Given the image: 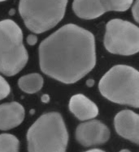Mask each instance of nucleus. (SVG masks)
Instances as JSON below:
<instances>
[{
	"label": "nucleus",
	"mask_w": 139,
	"mask_h": 152,
	"mask_svg": "<svg viewBox=\"0 0 139 152\" xmlns=\"http://www.w3.org/2000/svg\"><path fill=\"white\" fill-rule=\"evenodd\" d=\"M41 71L64 83H74L96 64L95 37L73 23L61 27L39 45Z\"/></svg>",
	"instance_id": "nucleus-1"
},
{
	"label": "nucleus",
	"mask_w": 139,
	"mask_h": 152,
	"mask_svg": "<svg viewBox=\"0 0 139 152\" xmlns=\"http://www.w3.org/2000/svg\"><path fill=\"white\" fill-rule=\"evenodd\" d=\"M29 152H66L68 134L59 113L41 115L27 132Z\"/></svg>",
	"instance_id": "nucleus-2"
},
{
	"label": "nucleus",
	"mask_w": 139,
	"mask_h": 152,
	"mask_svg": "<svg viewBox=\"0 0 139 152\" xmlns=\"http://www.w3.org/2000/svg\"><path fill=\"white\" fill-rule=\"evenodd\" d=\"M105 98L116 104L139 106V73L129 66L117 65L106 72L98 83Z\"/></svg>",
	"instance_id": "nucleus-3"
},
{
	"label": "nucleus",
	"mask_w": 139,
	"mask_h": 152,
	"mask_svg": "<svg viewBox=\"0 0 139 152\" xmlns=\"http://www.w3.org/2000/svg\"><path fill=\"white\" fill-rule=\"evenodd\" d=\"M28 59L21 28L12 20L0 21V72L15 75L25 66Z\"/></svg>",
	"instance_id": "nucleus-4"
},
{
	"label": "nucleus",
	"mask_w": 139,
	"mask_h": 152,
	"mask_svg": "<svg viewBox=\"0 0 139 152\" xmlns=\"http://www.w3.org/2000/svg\"><path fill=\"white\" fill-rule=\"evenodd\" d=\"M68 0H20L19 12L25 26L42 33L56 26L64 16Z\"/></svg>",
	"instance_id": "nucleus-5"
},
{
	"label": "nucleus",
	"mask_w": 139,
	"mask_h": 152,
	"mask_svg": "<svg viewBox=\"0 0 139 152\" xmlns=\"http://www.w3.org/2000/svg\"><path fill=\"white\" fill-rule=\"evenodd\" d=\"M104 45L108 52L114 54H135L139 50L138 27L120 19L110 20L106 25Z\"/></svg>",
	"instance_id": "nucleus-6"
},
{
	"label": "nucleus",
	"mask_w": 139,
	"mask_h": 152,
	"mask_svg": "<svg viewBox=\"0 0 139 152\" xmlns=\"http://www.w3.org/2000/svg\"><path fill=\"white\" fill-rule=\"evenodd\" d=\"M133 0H74V13L83 20H94L107 12H125Z\"/></svg>",
	"instance_id": "nucleus-7"
},
{
	"label": "nucleus",
	"mask_w": 139,
	"mask_h": 152,
	"mask_svg": "<svg viewBox=\"0 0 139 152\" xmlns=\"http://www.w3.org/2000/svg\"><path fill=\"white\" fill-rule=\"evenodd\" d=\"M110 137V130L107 126L99 121H86L77 126L76 138L84 146L101 145L106 142Z\"/></svg>",
	"instance_id": "nucleus-8"
},
{
	"label": "nucleus",
	"mask_w": 139,
	"mask_h": 152,
	"mask_svg": "<svg viewBox=\"0 0 139 152\" xmlns=\"http://www.w3.org/2000/svg\"><path fill=\"white\" fill-rule=\"evenodd\" d=\"M115 129L120 136L138 144L139 116L131 110H123L115 115Z\"/></svg>",
	"instance_id": "nucleus-9"
},
{
	"label": "nucleus",
	"mask_w": 139,
	"mask_h": 152,
	"mask_svg": "<svg viewBox=\"0 0 139 152\" xmlns=\"http://www.w3.org/2000/svg\"><path fill=\"white\" fill-rule=\"evenodd\" d=\"M25 111L18 102L5 103L0 105V129L9 130L20 126L24 121Z\"/></svg>",
	"instance_id": "nucleus-10"
},
{
	"label": "nucleus",
	"mask_w": 139,
	"mask_h": 152,
	"mask_svg": "<svg viewBox=\"0 0 139 152\" xmlns=\"http://www.w3.org/2000/svg\"><path fill=\"white\" fill-rule=\"evenodd\" d=\"M69 109L80 121L90 120L98 114L97 105L82 94H77L72 96L69 101Z\"/></svg>",
	"instance_id": "nucleus-11"
},
{
	"label": "nucleus",
	"mask_w": 139,
	"mask_h": 152,
	"mask_svg": "<svg viewBox=\"0 0 139 152\" xmlns=\"http://www.w3.org/2000/svg\"><path fill=\"white\" fill-rule=\"evenodd\" d=\"M18 85L19 88L26 93H36L42 88L43 79L39 74L32 73L21 77L18 81Z\"/></svg>",
	"instance_id": "nucleus-12"
},
{
	"label": "nucleus",
	"mask_w": 139,
	"mask_h": 152,
	"mask_svg": "<svg viewBox=\"0 0 139 152\" xmlns=\"http://www.w3.org/2000/svg\"><path fill=\"white\" fill-rule=\"evenodd\" d=\"M20 142L14 135L0 134V152H18Z\"/></svg>",
	"instance_id": "nucleus-13"
},
{
	"label": "nucleus",
	"mask_w": 139,
	"mask_h": 152,
	"mask_svg": "<svg viewBox=\"0 0 139 152\" xmlns=\"http://www.w3.org/2000/svg\"><path fill=\"white\" fill-rule=\"evenodd\" d=\"M11 91V88L8 83L3 76L0 75V100L6 98Z\"/></svg>",
	"instance_id": "nucleus-14"
},
{
	"label": "nucleus",
	"mask_w": 139,
	"mask_h": 152,
	"mask_svg": "<svg viewBox=\"0 0 139 152\" xmlns=\"http://www.w3.org/2000/svg\"><path fill=\"white\" fill-rule=\"evenodd\" d=\"M139 0H136L132 7V14L133 15V18L137 23H139V7H138Z\"/></svg>",
	"instance_id": "nucleus-15"
},
{
	"label": "nucleus",
	"mask_w": 139,
	"mask_h": 152,
	"mask_svg": "<svg viewBox=\"0 0 139 152\" xmlns=\"http://www.w3.org/2000/svg\"><path fill=\"white\" fill-rule=\"evenodd\" d=\"M38 41V37L37 36L31 34L28 37H27V43L30 45H34Z\"/></svg>",
	"instance_id": "nucleus-16"
},
{
	"label": "nucleus",
	"mask_w": 139,
	"mask_h": 152,
	"mask_svg": "<svg viewBox=\"0 0 139 152\" xmlns=\"http://www.w3.org/2000/svg\"><path fill=\"white\" fill-rule=\"evenodd\" d=\"M49 99H50V97L48 96L47 95H44L41 97V101H43L44 103L49 102Z\"/></svg>",
	"instance_id": "nucleus-17"
},
{
	"label": "nucleus",
	"mask_w": 139,
	"mask_h": 152,
	"mask_svg": "<svg viewBox=\"0 0 139 152\" xmlns=\"http://www.w3.org/2000/svg\"><path fill=\"white\" fill-rule=\"evenodd\" d=\"M86 152H106L103 151V150L100 149H93V150H89V151H87Z\"/></svg>",
	"instance_id": "nucleus-18"
},
{
	"label": "nucleus",
	"mask_w": 139,
	"mask_h": 152,
	"mask_svg": "<svg viewBox=\"0 0 139 152\" xmlns=\"http://www.w3.org/2000/svg\"><path fill=\"white\" fill-rule=\"evenodd\" d=\"M120 152H131L130 151H129V150H127V149H123V150H121V151Z\"/></svg>",
	"instance_id": "nucleus-19"
},
{
	"label": "nucleus",
	"mask_w": 139,
	"mask_h": 152,
	"mask_svg": "<svg viewBox=\"0 0 139 152\" xmlns=\"http://www.w3.org/2000/svg\"><path fill=\"white\" fill-rule=\"evenodd\" d=\"M3 1H7V0H0V2H3Z\"/></svg>",
	"instance_id": "nucleus-20"
}]
</instances>
